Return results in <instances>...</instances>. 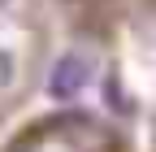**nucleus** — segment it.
I'll list each match as a JSON object with an SVG mask.
<instances>
[{
	"label": "nucleus",
	"instance_id": "nucleus-1",
	"mask_svg": "<svg viewBox=\"0 0 156 152\" xmlns=\"http://www.w3.org/2000/svg\"><path fill=\"white\" fill-rule=\"evenodd\" d=\"M91 83V61L87 56H61L52 70V96H74V91H83Z\"/></svg>",
	"mask_w": 156,
	"mask_h": 152
},
{
	"label": "nucleus",
	"instance_id": "nucleus-2",
	"mask_svg": "<svg viewBox=\"0 0 156 152\" xmlns=\"http://www.w3.org/2000/svg\"><path fill=\"white\" fill-rule=\"evenodd\" d=\"M5 83H9V56L0 52V87H5Z\"/></svg>",
	"mask_w": 156,
	"mask_h": 152
},
{
	"label": "nucleus",
	"instance_id": "nucleus-3",
	"mask_svg": "<svg viewBox=\"0 0 156 152\" xmlns=\"http://www.w3.org/2000/svg\"><path fill=\"white\" fill-rule=\"evenodd\" d=\"M9 5H13V0H0V13H5V9H9Z\"/></svg>",
	"mask_w": 156,
	"mask_h": 152
}]
</instances>
